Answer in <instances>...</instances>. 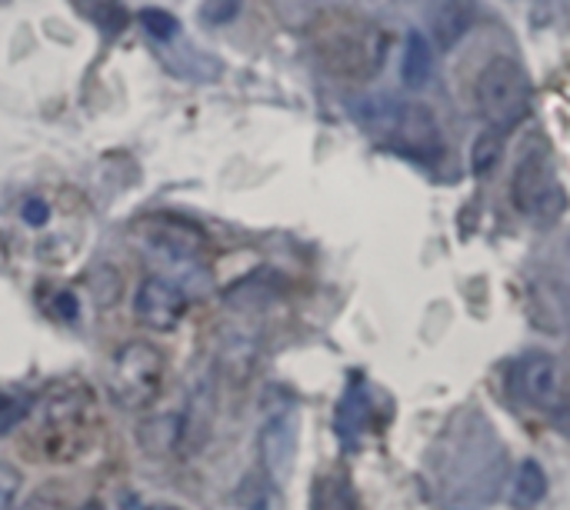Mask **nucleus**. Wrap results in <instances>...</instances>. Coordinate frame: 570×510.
Instances as JSON below:
<instances>
[{
    "label": "nucleus",
    "instance_id": "obj_8",
    "mask_svg": "<svg viewBox=\"0 0 570 510\" xmlns=\"http://www.w3.org/2000/svg\"><path fill=\"white\" fill-rule=\"evenodd\" d=\"M294 458H297V418L281 414L261 431V461L267 478L274 484H284L291 478Z\"/></svg>",
    "mask_w": 570,
    "mask_h": 510
},
{
    "label": "nucleus",
    "instance_id": "obj_12",
    "mask_svg": "<svg viewBox=\"0 0 570 510\" xmlns=\"http://www.w3.org/2000/svg\"><path fill=\"white\" fill-rule=\"evenodd\" d=\"M471 23H474V13L468 0H441L434 7V37L441 50L458 47V40L471 30Z\"/></svg>",
    "mask_w": 570,
    "mask_h": 510
},
{
    "label": "nucleus",
    "instance_id": "obj_20",
    "mask_svg": "<svg viewBox=\"0 0 570 510\" xmlns=\"http://www.w3.org/2000/svg\"><path fill=\"white\" fill-rule=\"evenodd\" d=\"M23 418H27V401L10 398V394H0V434L13 431Z\"/></svg>",
    "mask_w": 570,
    "mask_h": 510
},
{
    "label": "nucleus",
    "instance_id": "obj_11",
    "mask_svg": "<svg viewBox=\"0 0 570 510\" xmlns=\"http://www.w3.org/2000/svg\"><path fill=\"white\" fill-rule=\"evenodd\" d=\"M367 391L364 384H351V391L344 394L337 418H334V431L344 441V448H357L361 434H364V421H367Z\"/></svg>",
    "mask_w": 570,
    "mask_h": 510
},
{
    "label": "nucleus",
    "instance_id": "obj_6",
    "mask_svg": "<svg viewBox=\"0 0 570 510\" xmlns=\"http://www.w3.org/2000/svg\"><path fill=\"white\" fill-rule=\"evenodd\" d=\"M187 307H190V301H187L184 287L167 277L140 281L137 297H134V314L150 331H174L184 321Z\"/></svg>",
    "mask_w": 570,
    "mask_h": 510
},
{
    "label": "nucleus",
    "instance_id": "obj_14",
    "mask_svg": "<svg viewBox=\"0 0 570 510\" xmlns=\"http://www.w3.org/2000/svg\"><path fill=\"white\" fill-rule=\"evenodd\" d=\"M548 494V478L541 471L538 461H524L514 474V488H511V504L518 510L538 508Z\"/></svg>",
    "mask_w": 570,
    "mask_h": 510
},
{
    "label": "nucleus",
    "instance_id": "obj_24",
    "mask_svg": "<svg viewBox=\"0 0 570 510\" xmlns=\"http://www.w3.org/2000/svg\"><path fill=\"white\" fill-rule=\"evenodd\" d=\"M147 510H180V508H170V504H157V508H147Z\"/></svg>",
    "mask_w": 570,
    "mask_h": 510
},
{
    "label": "nucleus",
    "instance_id": "obj_2",
    "mask_svg": "<svg viewBox=\"0 0 570 510\" xmlns=\"http://www.w3.org/2000/svg\"><path fill=\"white\" fill-rule=\"evenodd\" d=\"M97 404L83 384L60 388L43 408V451L50 461H77L94 444Z\"/></svg>",
    "mask_w": 570,
    "mask_h": 510
},
{
    "label": "nucleus",
    "instance_id": "obj_13",
    "mask_svg": "<svg viewBox=\"0 0 570 510\" xmlns=\"http://www.w3.org/2000/svg\"><path fill=\"white\" fill-rule=\"evenodd\" d=\"M434 73V50L431 40L417 30L407 33V47H404V63H401V80L411 90H421Z\"/></svg>",
    "mask_w": 570,
    "mask_h": 510
},
{
    "label": "nucleus",
    "instance_id": "obj_10",
    "mask_svg": "<svg viewBox=\"0 0 570 510\" xmlns=\"http://www.w3.org/2000/svg\"><path fill=\"white\" fill-rule=\"evenodd\" d=\"M144 231L160 251H170L174 257H197L207 247V237L194 224H184L174 217H154L144 224Z\"/></svg>",
    "mask_w": 570,
    "mask_h": 510
},
{
    "label": "nucleus",
    "instance_id": "obj_21",
    "mask_svg": "<svg viewBox=\"0 0 570 510\" xmlns=\"http://www.w3.org/2000/svg\"><path fill=\"white\" fill-rule=\"evenodd\" d=\"M17 491H20V471L10 464H0V510L13 508Z\"/></svg>",
    "mask_w": 570,
    "mask_h": 510
},
{
    "label": "nucleus",
    "instance_id": "obj_22",
    "mask_svg": "<svg viewBox=\"0 0 570 510\" xmlns=\"http://www.w3.org/2000/svg\"><path fill=\"white\" fill-rule=\"evenodd\" d=\"M47 217H50V207H47L43 200H27V204H23V220H27L30 227H43Z\"/></svg>",
    "mask_w": 570,
    "mask_h": 510
},
{
    "label": "nucleus",
    "instance_id": "obj_15",
    "mask_svg": "<svg viewBox=\"0 0 570 510\" xmlns=\"http://www.w3.org/2000/svg\"><path fill=\"white\" fill-rule=\"evenodd\" d=\"M140 444L150 454H170L174 448H180V414H164V418H150L140 428Z\"/></svg>",
    "mask_w": 570,
    "mask_h": 510
},
{
    "label": "nucleus",
    "instance_id": "obj_25",
    "mask_svg": "<svg viewBox=\"0 0 570 510\" xmlns=\"http://www.w3.org/2000/svg\"><path fill=\"white\" fill-rule=\"evenodd\" d=\"M83 510H100V504H87V508Z\"/></svg>",
    "mask_w": 570,
    "mask_h": 510
},
{
    "label": "nucleus",
    "instance_id": "obj_16",
    "mask_svg": "<svg viewBox=\"0 0 570 510\" xmlns=\"http://www.w3.org/2000/svg\"><path fill=\"white\" fill-rule=\"evenodd\" d=\"M314 510H357V494L344 474H327L314 484Z\"/></svg>",
    "mask_w": 570,
    "mask_h": 510
},
{
    "label": "nucleus",
    "instance_id": "obj_1",
    "mask_svg": "<svg viewBox=\"0 0 570 510\" xmlns=\"http://www.w3.org/2000/svg\"><path fill=\"white\" fill-rule=\"evenodd\" d=\"M307 37L317 63L331 77L347 84H364L377 77L391 53V37L374 20L354 10H324L321 17H314Z\"/></svg>",
    "mask_w": 570,
    "mask_h": 510
},
{
    "label": "nucleus",
    "instance_id": "obj_19",
    "mask_svg": "<svg viewBox=\"0 0 570 510\" xmlns=\"http://www.w3.org/2000/svg\"><path fill=\"white\" fill-rule=\"evenodd\" d=\"M240 7H244V0H204L200 17H204V23H230L240 13Z\"/></svg>",
    "mask_w": 570,
    "mask_h": 510
},
{
    "label": "nucleus",
    "instance_id": "obj_7",
    "mask_svg": "<svg viewBox=\"0 0 570 510\" xmlns=\"http://www.w3.org/2000/svg\"><path fill=\"white\" fill-rule=\"evenodd\" d=\"M511 391L534 408H548L558 398V361L551 354L531 351L511 367Z\"/></svg>",
    "mask_w": 570,
    "mask_h": 510
},
{
    "label": "nucleus",
    "instance_id": "obj_17",
    "mask_svg": "<svg viewBox=\"0 0 570 510\" xmlns=\"http://www.w3.org/2000/svg\"><path fill=\"white\" fill-rule=\"evenodd\" d=\"M501 150H504V134L501 130H484L474 140V147H471V170H474V177H488L498 167Z\"/></svg>",
    "mask_w": 570,
    "mask_h": 510
},
{
    "label": "nucleus",
    "instance_id": "obj_3",
    "mask_svg": "<svg viewBox=\"0 0 570 510\" xmlns=\"http://www.w3.org/2000/svg\"><path fill=\"white\" fill-rule=\"evenodd\" d=\"M474 100L491 130L508 134L531 114L534 87L528 70L514 57H494L474 84Z\"/></svg>",
    "mask_w": 570,
    "mask_h": 510
},
{
    "label": "nucleus",
    "instance_id": "obj_9",
    "mask_svg": "<svg viewBox=\"0 0 570 510\" xmlns=\"http://www.w3.org/2000/svg\"><path fill=\"white\" fill-rule=\"evenodd\" d=\"M397 134H401V144L417 154V157H438L444 150V140L438 134V124H434V114L421 104H411L397 114Z\"/></svg>",
    "mask_w": 570,
    "mask_h": 510
},
{
    "label": "nucleus",
    "instance_id": "obj_4",
    "mask_svg": "<svg viewBox=\"0 0 570 510\" xmlns=\"http://www.w3.org/2000/svg\"><path fill=\"white\" fill-rule=\"evenodd\" d=\"M107 391L124 411L150 408L164 391V354L147 341H130L114 354Z\"/></svg>",
    "mask_w": 570,
    "mask_h": 510
},
{
    "label": "nucleus",
    "instance_id": "obj_23",
    "mask_svg": "<svg viewBox=\"0 0 570 510\" xmlns=\"http://www.w3.org/2000/svg\"><path fill=\"white\" fill-rule=\"evenodd\" d=\"M57 314H60L63 321H73V317H77V301H73L70 294H60V297H57Z\"/></svg>",
    "mask_w": 570,
    "mask_h": 510
},
{
    "label": "nucleus",
    "instance_id": "obj_18",
    "mask_svg": "<svg viewBox=\"0 0 570 510\" xmlns=\"http://www.w3.org/2000/svg\"><path fill=\"white\" fill-rule=\"evenodd\" d=\"M140 23H144V30L154 40H170L177 33V17L167 13V10H157V7H144L140 10Z\"/></svg>",
    "mask_w": 570,
    "mask_h": 510
},
{
    "label": "nucleus",
    "instance_id": "obj_5",
    "mask_svg": "<svg viewBox=\"0 0 570 510\" xmlns=\"http://www.w3.org/2000/svg\"><path fill=\"white\" fill-rule=\"evenodd\" d=\"M511 200L524 217H531L538 224H554L564 214L568 194H564L561 180L554 177V167L541 147H531L518 160L514 177H511Z\"/></svg>",
    "mask_w": 570,
    "mask_h": 510
}]
</instances>
